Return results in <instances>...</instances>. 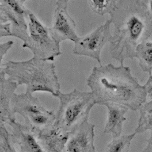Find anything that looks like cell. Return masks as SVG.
Returning <instances> with one entry per match:
<instances>
[{
	"mask_svg": "<svg viewBox=\"0 0 152 152\" xmlns=\"http://www.w3.org/2000/svg\"><path fill=\"white\" fill-rule=\"evenodd\" d=\"M0 70L18 86L25 85L26 91L47 92L56 97L61 92L60 84L52 62L34 57L23 61H8Z\"/></svg>",
	"mask_w": 152,
	"mask_h": 152,
	"instance_id": "obj_3",
	"label": "cell"
},
{
	"mask_svg": "<svg viewBox=\"0 0 152 152\" xmlns=\"http://www.w3.org/2000/svg\"><path fill=\"white\" fill-rule=\"evenodd\" d=\"M150 13L140 0H119L110 13L113 31L109 42L112 58L121 64L135 56L137 48L144 42L150 28Z\"/></svg>",
	"mask_w": 152,
	"mask_h": 152,
	"instance_id": "obj_2",
	"label": "cell"
},
{
	"mask_svg": "<svg viewBox=\"0 0 152 152\" xmlns=\"http://www.w3.org/2000/svg\"><path fill=\"white\" fill-rule=\"evenodd\" d=\"M90 8L96 14L103 15L109 14L115 8L116 0H88Z\"/></svg>",
	"mask_w": 152,
	"mask_h": 152,
	"instance_id": "obj_17",
	"label": "cell"
},
{
	"mask_svg": "<svg viewBox=\"0 0 152 152\" xmlns=\"http://www.w3.org/2000/svg\"><path fill=\"white\" fill-rule=\"evenodd\" d=\"M145 5L149 11L150 14H152V0H145Z\"/></svg>",
	"mask_w": 152,
	"mask_h": 152,
	"instance_id": "obj_23",
	"label": "cell"
},
{
	"mask_svg": "<svg viewBox=\"0 0 152 152\" xmlns=\"http://www.w3.org/2000/svg\"><path fill=\"white\" fill-rule=\"evenodd\" d=\"M22 3H24L25 1H27V0H20Z\"/></svg>",
	"mask_w": 152,
	"mask_h": 152,
	"instance_id": "obj_24",
	"label": "cell"
},
{
	"mask_svg": "<svg viewBox=\"0 0 152 152\" xmlns=\"http://www.w3.org/2000/svg\"><path fill=\"white\" fill-rule=\"evenodd\" d=\"M136 134L134 132L130 134L113 138L107 145L106 152H128L131 141Z\"/></svg>",
	"mask_w": 152,
	"mask_h": 152,
	"instance_id": "obj_16",
	"label": "cell"
},
{
	"mask_svg": "<svg viewBox=\"0 0 152 152\" xmlns=\"http://www.w3.org/2000/svg\"><path fill=\"white\" fill-rule=\"evenodd\" d=\"M33 133L45 152H66L69 134L53 125Z\"/></svg>",
	"mask_w": 152,
	"mask_h": 152,
	"instance_id": "obj_11",
	"label": "cell"
},
{
	"mask_svg": "<svg viewBox=\"0 0 152 152\" xmlns=\"http://www.w3.org/2000/svg\"><path fill=\"white\" fill-rule=\"evenodd\" d=\"M8 125L12 128V138L14 143L19 146L20 152H45L32 130L27 125L15 120Z\"/></svg>",
	"mask_w": 152,
	"mask_h": 152,
	"instance_id": "obj_12",
	"label": "cell"
},
{
	"mask_svg": "<svg viewBox=\"0 0 152 152\" xmlns=\"http://www.w3.org/2000/svg\"><path fill=\"white\" fill-rule=\"evenodd\" d=\"M111 21L107 20L91 33L79 37L75 42L73 53L96 60L100 64V53L107 42H109L112 33Z\"/></svg>",
	"mask_w": 152,
	"mask_h": 152,
	"instance_id": "obj_7",
	"label": "cell"
},
{
	"mask_svg": "<svg viewBox=\"0 0 152 152\" xmlns=\"http://www.w3.org/2000/svg\"><path fill=\"white\" fill-rule=\"evenodd\" d=\"M138 110L140 117L135 132L137 134L149 131L152 133V99H147Z\"/></svg>",
	"mask_w": 152,
	"mask_h": 152,
	"instance_id": "obj_14",
	"label": "cell"
},
{
	"mask_svg": "<svg viewBox=\"0 0 152 152\" xmlns=\"http://www.w3.org/2000/svg\"><path fill=\"white\" fill-rule=\"evenodd\" d=\"M50 30L54 39L59 43L66 40L75 43L79 38L76 33V24L67 9L55 8Z\"/></svg>",
	"mask_w": 152,
	"mask_h": 152,
	"instance_id": "obj_9",
	"label": "cell"
},
{
	"mask_svg": "<svg viewBox=\"0 0 152 152\" xmlns=\"http://www.w3.org/2000/svg\"><path fill=\"white\" fill-rule=\"evenodd\" d=\"M18 86L17 83L6 77L0 70V124H9L15 120L11 103Z\"/></svg>",
	"mask_w": 152,
	"mask_h": 152,
	"instance_id": "obj_10",
	"label": "cell"
},
{
	"mask_svg": "<svg viewBox=\"0 0 152 152\" xmlns=\"http://www.w3.org/2000/svg\"><path fill=\"white\" fill-rule=\"evenodd\" d=\"M95 125L88 121L71 132L66 145V152H97L94 146Z\"/></svg>",
	"mask_w": 152,
	"mask_h": 152,
	"instance_id": "obj_8",
	"label": "cell"
},
{
	"mask_svg": "<svg viewBox=\"0 0 152 152\" xmlns=\"http://www.w3.org/2000/svg\"><path fill=\"white\" fill-rule=\"evenodd\" d=\"M145 86L147 90L148 99H152V74L150 75L149 79L148 80Z\"/></svg>",
	"mask_w": 152,
	"mask_h": 152,
	"instance_id": "obj_20",
	"label": "cell"
},
{
	"mask_svg": "<svg viewBox=\"0 0 152 152\" xmlns=\"http://www.w3.org/2000/svg\"><path fill=\"white\" fill-rule=\"evenodd\" d=\"M70 0H57L56 2V7L64 9H67L68 4Z\"/></svg>",
	"mask_w": 152,
	"mask_h": 152,
	"instance_id": "obj_21",
	"label": "cell"
},
{
	"mask_svg": "<svg viewBox=\"0 0 152 152\" xmlns=\"http://www.w3.org/2000/svg\"><path fill=\"white\" fill-rule=\"evenodd\" d=\"M14 144L11 134L5 124H0V152H17Z\"/></svg>",
	"mask_w": 152,
	"mask_h": 152,
	"instance_id": "obj_18",
	"label": "cell"
},
{
	"mask_svg": "<svg viewBox=\"0 0 152 152\" xmlns=\"http://www.w3.org/2000/svg\"><path fill=\"white\" fill-rule=\"evenodd\" d=\"M56 97L59 105L53 126L69 135L88 121L91 109L96 104L91 91L77 88L68 93L60 92Z\"/></svg>",
	"mask_w": 152,
	"mask_h": 152,
	"instance_id": "obj_4",
	"label": "cell"
},
{
	"mask_svg": "<svg viewBox=\"0 0 152 152\" xmlns=\"http://www.w3.org/2000/svg\"><path fill=\"white\" fill-rule=\"evenodd\" d=\"M13 113L20 115L33 132L53 125L56 113L46 109L39 99L26 91L25 93L15 94L11 103Z\"/></svg>",
	"mask_w": 152,
	"mask_h": 152,
	"instance_id": "obj_6",
	"label": "cell"
},
{
	"mask_svg": "<svg viewBox=\"0 0 152 152\" xmlns=\"http://www.w3.org/2000/svg\"><path fill=\"white\" fill-rule=\"evenodd\" d=\"M14 42L11 40L8 41L5 43H1L0 45V57H1V63L2 62V59L4 56L7 53L8 50L11 48Z\"/></svg>",
	"mask_w": 152,
	"mask_h": 152,
	"instance_id": "obj_19",
	"label": "cell"
},
{
	"mask_svg": "<svg viewBox=\"0 0 152 152\" xmlns=\"http://www.w3.org/2000/svg\"><path fill=\"white\" fill-rule=\"evenodd\" d=\"M142 152H152V133H150V136L147 140V145Z\"/></svg>",
	"mask_w": 152,
	"mask_h": 152,
	"instance_id": "obj_22",
	"label": "cell"
},
{
	"mask_svg": "<svg viewBox=\"0 0 152 152\" xmlns=\"http://www.w3.org/2000/svg\"><path fill=\"white\" fill-rule=\"evenodd\" d=\"M139 65L144 72L152 74V43L142 42L138 46L135 56Z\"/></svg>",
	"mask_w": 152,
	"mask_h": 152,
	"instance_id": "obj_15",
	"label": "cell"
},
{
	"mask_svg": "<svg viewBox=\"0 0 152 152\" xmlns=\"http://www.w3.org/2000/svg\"><path fill=\"white\" fill-rule=\"evenodd\" d=\"M107 117L104 128V133L110 134L113 138L121 135L124 123L126 121V113L128 109L125 106L115 103H106Z\"/></svg>",
	"mask_w": 152,
	"mask_h": 152,
	"instance_id": "obj_13",
	"label": "cell"
},
{
	"mask_svg": "<svg viewBox=\"0 0 152 152\" xmlns=\"http://www.w3.org/2000/svg\"><path fill=\"white\" fill-rule=\"evenodd\" d=\"M96 104L115 103L132 111L147 101V90L132 75L129 67L109 63L94 66L87 80Z\"/></svg>",
	"mask_w": 152,
	"mask_h": 152,
	"instance_id": "obj_1",
	"label": "cell"
},
{
	"mask_svg": "<svg viewBox=\"0 0 152 152\" xmlns=\"http://www.w3.org/2000/svg\"><path fill=\"white\" fill-rule=\"evenodd\" d=\"M27 24V37L22 47L29 49L34 58L53 62L62 52L60 43L54 39L50 28L42 24L31 11L28 14Z\"/></svg>",
	"mask_w": 152,
	"mask_h": 152,
	"instance_id": "obj_5",
	"label": "cell"
}]
</instances>
